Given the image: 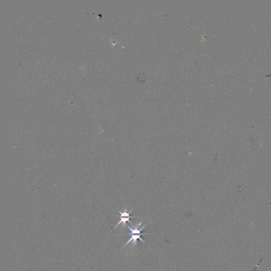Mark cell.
I'll return each instance as SVG.
<instances>
[{"label":"cell","instance_id":"cell-3","mask_svg":"<svg viewBox=\"0 0 271 271\" xmlns=\"http://www.w3.org/2000/svg\"><path fill=\"white\" fill-rule=\"evenodd\" d=\"M260 262H261V261H260ZM259 264H258V266H259ZM257 267H258V266H257L256 267V268H255V269H254V271H255V270H256V269H257Z\"/></svg>","mask_w":271,"mask_h":271},{"label":"cell","instance_id":"cell-1","mask_svg":"<svg viewBox=\"0 0 271 271\" xmlns=\"http://www.w3.org/2000/svg\"><path fill=\"white\" fill-rule=\"evenodd\" d=\"M119 211V213H120V220L119 222L117 223V225H115L114 229L116 228L118 225H119L120 223H122L123 225H126V222H127V221L129 222H130V223L132 225V222L129 220V219H130V218H131L134 217V216H130V214L131 213V212H132V210H130L129 213H127V210H125L124 211V212H121L120 211Z\"/></svg>","mask_w":271,"mask_h":271},{"label":"cell","instance_id":"cell-2","mask_svg":"<svg viewBox=\"0 0 271 271\" xmlns=\"http://www.w3.org/2000/svg\"><path fill=\"white\" fill-rule=\"evenodd\" d=\"M147 235L150 234H142V233L140 234H130V236H131V238H130V239L127 242L126 244L124 245V246L122 247V248L125 247L126 245L128 244L129 243H131V242H132L131 247H133L134 245H137V239H139L143 243H145V241H143V239L141 238L140 237H141V236H143V235Z\"/></svg>","mask_w":271,"mask_h":271}]
</instances>
